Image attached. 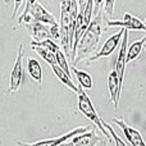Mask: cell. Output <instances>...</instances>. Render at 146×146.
I'll use <instances>...</instances> for the list:
<instances>
[{
    "mask_svg": "<svg viewBox=\"0 0 146 146\" xmlns=\"http://www.w3.org/2000/svg\"><path fill=\"white\" fill-rule=\"evenodd\" d=\"M101 22H103V15H101V13H98L96 17L90 22L87 30L85 31V33L82 35L77 45L76 58L73 60L74 66L83 59L88 58L92 54V51L96 49L101 37Z\"/></svg>",
    "mask_w": 146,
    "mask_h": 146,
    "instance_id": "obj_1",
    "label": "cell"
},
{
    "mask_svg": "<svg viewBox=\"0 0 146 146\" xmlns=\"http://www.w3.org/2000/svg\"><path fill=\"white\" fill-rule=\"evenodd\" d=\"M77 95H78V109H80V111L86 117V118L90 119V121L92 122V123L95 124L101 132H103L104 136L111 142L113 140H111L110 133H109L103 126V119H101L100 117H99V114L96 113L95 108H94V105H92V101L90 100L88 95L85 92V90H83L81 86H78Z\"/></svg>",
    "mask_w": 146,
    "mask_h": 146,
    "instance_id": "obj_2",
    "label": "cell"
},
{
    "mask_svg": "<svg viewBox=\"0 0 146 146\" xmlns=\"http://www.w3.org/2000/svg\"><path fill=\"white\" fill-rule=\"evenodd\" d=\"M71 1L60 0V41L66 55L71 56L72 46L69 42V31H71Z\"/></svg>",
    "mask_w": 146,
    "mask_h": 146,
    "instance_id": "obj_3",
    "label": "cell"
},
{
    "mask_svg": "<svg viewBox=\"0 0 146 146\" xmlns=\"http://www.w3.org/2000/svg\"><path fill=\"white\" fill-rule=\"evenodd\" d=\"M123 32H124V28H121V31H118L117 33L111 35L110 37L105 41V44L101 46L100 50H99L95 55L88 58V62H95V60H99L100 58L110 56L111 54L114 53V50L118 48V45L121 44V40H122V37H123Z\"/></svg>",
    "mask_w": 146,
    "mask_h": 146,
    "instance_id": "obj_4",
    "label": "cell"
},
{
    "mask_svg": "<svg viewBox=\"0 0 146 146\" xmlns=\"http://www.w3.org/2000/svg\"><path fill=\"white\" fill-rule=\"evenodd\" d=\"M88 127H77V128L69 131L68 133L63 135L60 137H55V139H50V140H42V141H37L33 144H23V142H18L19 146H60L62 144H64L66 141L71 140L72 137L77 136L80 133H85L86 131H88Z\"/></svg>",
    "mask_w": 146,
    "mask_h": 146,
    "instance_id": "obj_5",
    "label": "cell"
},
{
    "mask_svg": "<svg viewBox=\"0 0 146 146\" xmlns=\"http://www.w3.org/2000/svg\"><path fill=\"white\" fill-rule=\"evenodd\" d=\"M22 58H23V46L19 44L18 46V55L15 63L13 66L12 73H10V82H9V92H15L19 88L23 80V68H22Z\"/></svg>",
    "mask_w": 146,
    "mask_h": 146,
    "instance_id": "obj_6",
    "label": "cell"
},
{
    "mask_svg": "<svg viewBox=\"0 0 146 146\" xmlns=\"http://www.w3.org/2000/svg\"><path fill=\"white\" fill-rule=\"evenodd\" d=\"M111 122L115 123L117 126L122 129L124 137H126L127 141L131 144V146H146V142H145L144 137L141 136V133H140V131H137L136 128H133V127L126 124L122 119L111 118Z\"/></svg>",
    "mask_w": 146,
    "mask_h": 146,
    "instance_id": "obj_7",
    "label": "cell"
},
{
    "mask_svg": "<svg viewBox=\"0 0 146 146\" xmlns=\"http://www.w3.org/2000/svg\"><path fill=\"white\" fill-rule=\"evenodd\" d=\"M127 49H128V30L124 28L123 37H122V42H121V49H119L118 56H117V60H115V66H114L117 74H118L121 86L123 85L124 69H126V64H127Z\"/></svg>",
    "mask_w": 146,
    "mask_h": 146,
    "instance_id": "obj_8",
    "label": "cell"
},
{
    "mask_svg": "<svg viewBox=\"0 0 146 146\" xmlns=\"http://www.w3.org/2000/svg\"><path fill=\"white\" fill-rule=\"evenodd\" d=\"M106 25H108L109 27H121V28H126V30L145 31L146 32V25L145 23L141 22L137 17L129 14V13H124L123 21H108Z\"/></svg>",
    "mask_w": 146,
    "mask_h": 146,
    "instance_id": "obj_9",
    "label": "cell"
},
{
    "mask_svg": "<svg viewBox=\"0 0 146 146\" xmlns=\"http://www.w3.org/2000/svg\"><path fill=\"white\" fill-rule=\"evenodd\" d=\"M101 141L100 137L95 133V131L90 129L88 132L85 133H80L77 136L72 137L69 142H64L60 146H96Z\"/></svg>",
    "mask_w": 146,
    "mask_h": 146,
    "instance_id": "obj_10",
    "label": "cell"
},
{
    "mask_svg": "<svg viewBox=\"0 0 146 146\" xmlns=\"http://www.w3.org/2000/svg\"><path fill=\"white\" fill-rule=\"evenodd\" d=\"M28 15L32 18L35 22H40V23H45V25H55L56 21L53 17L50 12L45 9L41 4H38L37 1L35 4H32V7L30 8Z\"/></svg>",
    "mask_w": 146,
    "mask_h": 146,
    "instance_id": "obj_11",
    "label": "cell"
},
{
    "mask_svg": "<svg viewBox=\"0 0 146 146\" xmlns=\"http://www.w3.org/2000/svg\"><path fill=\"white\" fill-rule=\"evenodd\" d=\"M108 88H109V94H110V100L114 104V109H118V104H119V99H121V91H122V86L119 83V78L117 74L115 67L110 71L108 76Z\"/></svg>",
    "mask_w": 146,
    "mask_h": 146,
    "instance_id": "obj_12",
    "label": "cell"
},
{
    "mask_svg": "<svg viewBox=\"0 0 146 146\" xmlns=\"http://www.w3.org/2000/svg\"><path fill=\"white\" fill-rule=\"evenodd\" d=\"M28 27H30L31 32H32L33 38H35L33 41H36V42L44 41V40H46V38H51L50 30H49V28L46 27L45 25H42V23L33 22V23H31Z\"/></svg>",
    "mask_w": 146,
    "mask_h": 146,
    "instance_id": "obj_13",
    "label": "cell"
},
{
    "mask_svg": "<svg viewBox=\"0 0 146 146\" xmlns=\"http://www.w3.org/2000/svg\"><path fill=\"white\" fill-rule=\"evenodd\" d=\"M51 69H53V72H54V74L56 76V78H58L59 81H60L62 83H64V85L67 86V87H69L71 90L73 91V92H76L77 94V91H78V87L74 85V83L72 82V80H71V76H68L66 72L63 71V69L60 68V67L58 66V64H54V66H51Z\"/></svg>",
    "mask_w": 146,
    "mask_h": 146,
    "instance_id": "obj_14",
    "label": "cell"
},
{
    "mask_svg": "<svg viewBox=\"0 0 146 146\" xmlns=\"http://www.w3.org/2000/svg\"><path fill=\"white\" fill-rule=\"evenodd\" d=\"M145 42H146V35H145L144 38L135 41V42H132L131 45L128 46V49H127V63H129V62H132V60L139 58V55L141 54Z\"/></svg>",
    "mask_w": 146,
    "mask_h": 146,
    "instance_id": "obj_15",
    "label": "cell"
},
{
    "mask_svg": "<svg viewBox=\"0 0 146 146\" xmlns=\"http://www.w3.org/2000/svg\"><path fill=\"white\" fill-rule=\"evenodd\" d=\"M27 69L30 76L36 81L37 83L42 82V69L41 66L35 58H28L27 59Z\"/></svg>",
    "mask_w": 146,
    "mask_h": 146,
    "instance_id": "obj_16",
    "label": "cell"
},
{
    "mask_svg": "<svg viewBox=\"0 0 146 146\" xmlns=\"http://www.w3.org/2000/svg\"><path fill=\"white\" fill-rule=\"evenodd\" d=\"M72 71H73V73H74L76 77H77L78 83H80L81 87H82V88H87V90L92 88V78H91V76L88 74L87 72L78 71L76 67H72Z\"/></svg>",
    "mask_w": 146,
    "mask_h": 146,
    "instance_id": "obj_17",
    "label": "cell"
},
{
    "mask_svg": "<svg viewBox=\"0 0 146 146\" xmlns=\"http://www.w3.org/2000/svg\"><path fill=\"white\" fill-rule=\"evenodd\" d=\"M31 48H32V50L36 51V53H37L38 55H40L41 58H42L46 62V63H49L50 66H54V64H56L55 54L51 53L50 50H48V49L42 48V46H31Z\"/></svg>",
    "mask_w": 146,
    "mask_h": 146,
    "instance_id": "obj_18",
    "label": "cell"
},
{
    "mask_svg": "<svg viewBox=\"0 0 146 146\" xmlns=\"http://www.w3.org/2000/svg\"><path fill=\"white\" fill-rule=\"evenodd\" d=\"M55 59H56V64L63 69L64 72L67 73L68 76H71V71H69V66H68V62H67V58H66V54L59 49L58 51L55 53Z\"/></svg>",
    "mask_w": 146,
    "mask_h": 146,
    "instance_id": "obj_19",
    "label": "cell"
},
{
    "mask_svg": "<svg viewBox=\"0 0 146 146\" xmlns=\"http://www.w3.org/2000/svg\"><path fill=\"white\" fill-rule=\"evenodd\" d=\"M31 45H32V46H42V48L48 49V50H50L51 53H54V54H55L56 51L59 50V46L56 45V44L54 42L51 38H46V40L40 41V42H36V41H31Z\"/></svg>",
    "mask_w": 146,
    "mask_h": 146,
    "instance_id": "obj_20",
    "label": "cell"
},
{
    "mask_svg": "<svg viewBox=\"0 0 146 146\" xmlns=\"http://www.w3.org/2000/svg\"><path fill=\"white\" fill-rule=\"evenodd\" d=\"M103 126H104V128L106 129V131L110 133V136H111V140H113V142L115 144V146H127L126 144H124L123 141H122V139L118 136V135L115 133V131L113 129V127H110V124L109 123H106V122H104L103 121Z\"/></svg>",
    "mask_w": 146,
    "mask_h": 146,
    "instance_id": "obj_21",
    "label": "cell"
},
{
    "mask_svg": "<svg viewBox=\"0 0 146 146\" xmlns=\"http://www.w3.org/2000/svg\"><path fill=\"white\" fill-rule=\"evenodd\" d=\"M36 0H26V8L25 10H23V13L21 14V17L18 18V25H22L23 21H25V18L28 15V12H30V8L32 7V4H35Z\"/></svg>",
    "mask_w": 146,
    "mask_h": 146,
    "instance_id": "obj_22",
    "label": "cell"
},
{
    "mask_svg": "<svg viewBox=\"0 0 146 146\" xmlns=\"http://www.w3.org/2000/svg\"><path fill=\"white\" fill-rule=\"evenodd\" d=\"M50 30V35H51V40H60V26L58 23L55 25H51V27L49 28Z\"/></svg>",
    "mask_w": 146,
    "mask_h": 146,
    "instance_id": "obj_23",
    "label": "cell"
},
{
    "mask_svg": "<svg viewBox=\"0 0 146 146\" xmlns=\"http://www.w3.org/2000/svg\"><path fill=\"white\" fill-rule=\"evenodd\" d=\"M103 1H104V9H105L106 14H108V15H113L115 0H103Z\"/></svg>",
    "mask_w": 146,
    "mask_h": 146,
    "instance_id": "obj_24",
    "label": "cell"
},
{
    "mask_svg": "<svg viewBox=\"0 0 146 146\" xmlns=\"http://www.w3.org/2000/svg\"><path fill=\"white\" fill-rule=\"evenodd\" d=\"M22 1H23V0H14L15 7H14V10H13V15H12V18H14L15 15H17V12H18V9H19L21 4H22Z\"/></svg>",
    "mask_w": 146,
    "mask_h": 146,
    "instance_id": "obj_25",
    "label": "cell"
},
{
    "mask_svg": "<svg viewBox=\"0 0 146 146\" xmlns=\"http://www.w3.org/2000/svg\"><path fill=\"white\" fill-rule=\"evenodd\" d=\"M85 3H86V0H78V5H80V8H81V10L85 8Z\"/></svg>",
    "mask_w": 146,
    "mask_h": 146,
    "instance_id": "obj_26",
    "label": "cell"
},
{
    "mask_svg": "<svg viewBox=\"0 0 146 146\" xmlns=\"http://www.w3.org/2000/svg\"><path fill=\"white\" fill-rule=\"evenodd\" d=\"M144 23H145V25H146V18H145V22H144Z\"/></svg>",
    "mask_w": 146,
    "mask_h": 146,
    "instance_id": "obj_27",
    "label": "cell"
},
{
    "mask_svg": "<svg viewBox=\"0 0 146 146\" xmlns=\"http://www.w3.org/2000/svg\"><path fill=\"white\" fill-rule=\"evenodd\" d=\"M145 48H146V46H145Z\"/></svg>",
    "mask_w": 146,
    "mask_h": 146,
    "instance_id": "obj_28",
    "label": "cell"
}]
</instances>
